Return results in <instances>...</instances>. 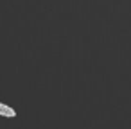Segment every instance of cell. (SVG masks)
I'll list each match as a JSON object with an SVG mask.
<instances>
[{
	"label": "cell",
	"instance_id": "1",
	"mask_svg": "<svg viewBox=\"0 0 131 129\" xmlns=\"http://www.w3.org/2000/svg\"><path fill=\"white\" fill-rule=\"evenodd\" d=\"M0 116H4V118H15L16 116V109L11 108L6 102H0Z\"/></svg>",
	"mask_w": 131,
	"mask_h": 129
}]
</instances>
